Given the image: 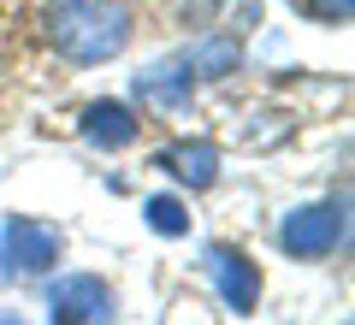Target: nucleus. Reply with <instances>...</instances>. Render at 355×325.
<instances>
[{
	"mask_svg": "<svg viewBox=\"0 0 355 325\" xmlns=\"http://www.w3.org/2000/svg\"><path fill=\"white\" fill-rule=\"evenodd\" d=\"M130 0H48L42 36L65 65H107L130 48Z\"/></svg>",
	"mask_w": 355,
	"mask_h": 325,
	"instance_id": "obj_1",
	"label": "nucleus"
},
{
	"mask_svg": "<svg viewBox=\"0 0 355 325\" xmlns=\"http://www.w3.org/2000/svg\"><path fill=\"white\" fill-rule=\"evenodd\" d=\"M142 219H148V231H160V237H184V231H190V213H184L178 195H148L142 201Z\"/></svg>",
	"mask_w": 355,
	"mask_h": 325,
	"instance_id": "obj_10",
	"label": "nucleus"
},
{
	"mask_svg": "<svg viewBox=\"0 0 355 325\" xmlns=\"http://www.w3.org/2000/svg\"><path fill=\"white\" fill-rule=\"evenodd\" d=\"M207 272H214L219 284V301L237 313H254V301H261V272H254V261L243 249H231V243H214L207 249Z\"/></svg>",
	"mask_w": 355,
	"mask_h": 325,
	"instance_id": "obj_6",
	"label": "nucleus"
},
{
	"mask_svg": "<svg viewBox=\"0 0 355 325\" xmlns=\"http://www.w3.org/2000/svg\"><path fill=\"white\" fill-rule=\"evenodd\" d=\"M184 65H190L196 77H231L243 65V48H237V36H207V42H196V48L184 53Z\"/></svg>",
	"mask_w": 355,
	"mask_h": 325,
	"instance_id": "obj_9",
	"label": "nucleus"
},
{
	"mask_svg": "<svg viewBox=\"0 0 355 325\" xmlns=\"http://www.w3.org/2000/svg\"><path fill=\"white\" fill-rule=\"evenodd\" d=\"M0 325H24V319H18V313H6V319H0Z\"/></svg>",
	"mask_w": 355,
	"mask_h": 325,
	"instance_id": "obj_13",
	"label": "nucleus"
},
{
	"mask_svg": "<svg viewBox=\"0 0 355 325\" xmlns=\"http://www.w3.org/2000/svg\"><path fill=\"white\" fill-rule=\"evenodd\" d=\"M60 261V231L30 219V213H6L0 219V266L12 272H53Z\"/></svg>",
	"mask_w": 355,
	"mask_h": 325,
	"instance_id": "obj_3",
	"label": "nucleus"
},
{
	"mask_svg": "<svg viewBox=\"0 0 355 325\" xmlns=\"http://www.w3.org/2000/svg\"><path fill=\"white\" fill-rule=\"evenodd\" d=\"M113 319V290L95 272H71L48 284V325H107Z\"/></svg>",
	"mask_w": 355,
	"mask_h": 325,
	"instance_id": "obj_4",
	"label": "nucleus"
},
{
	"mask_svg": "<svg viewBox=\"0 0 355 325\" xmlns=\"http://www.w3.org/2000/svg\"><path fill=\"white\" fill-rule=\"evenodd\" d=\"M130 89H137L142 113L178 118V113H190V100H196V71L184 60H160V65H148V71H137Z\"/></svg>",
	"mask_w": 355,
	"mask_h": 325,
	"instance_id": "obj_5",
	"label": "nucleus"
},
{
	"mask_svg": "<svg viewBox=\"0 0 355 325\" xmlns=\"http://www.w3.org/2000/svg\"><path fill=\"white\" fill-rule=\"evenodd\" d=\"M154 166L172 172L178 184H190V189H214L219 184V148L214 142H172L166 154H154Z\"/></svg>",
	"mask_w": 355,
	"mask_h": 325,
	"instance_id": "obj_8",
	"label": "nucleus"
},
{
	"mask_svg": "<svg viewBox=\"0 0 355 325\" xmlns=\"http://www.w3.org/2000/svg\"><path fill=\"white\" fill-rule=\"evenodd\" d=\"M178 6H184V18H196V24L219 12V0H178Z\"/></svg>",
	"mask_w": 355,
	"mask_h": 325,
	"instance_id": "obj_12",
	"label": "nucleus"
},
{
	"mask_svg": "<svg viewBox=\"0 0 355 325\" xmlns=\"http://www.w3.org/2000/svg\"><path fill=\"white\" fill-rule=\"evenodd\" d=\"M343 201H308V207H291L279 219V249L291 261H320L343 243Z\"/></svg>",
	"mask_w": 355,
	"mask_h": 325,
	"instance_id": "obj_2",
	"label": "nucleus"
},
{
	"mask_svg": "<svg viewBox=\"0 0 355 325\" xmlns=\"http://www.w3.org/2000/svg\"><path fill=\"white\" fill-rule=\"evenodd\" d=\"M137 113H130L125 100H95V107H83V142H95V148L119 154L137 142Z\"/></svg>",
	"mask_w": 355,
	"mask_h": 325,
	"instance_id": "obj_7",
	"label": "nucleus"
},
{
	"mask_svg": "<svg viewBox=\"0 0 355 325\" xmlns=\"http://www.w3.org/2000/svg\"><path fill=\"white\" fill-rule=\"evenodd\" d=\"M302 12L314 18V24H349L355 0H302Z\"/></svg>",
	"mask_w": 355,
	"mask_h": 325,
	"instance_id": "obj_11",
	"label": "nucleus"
}]
</instances>
